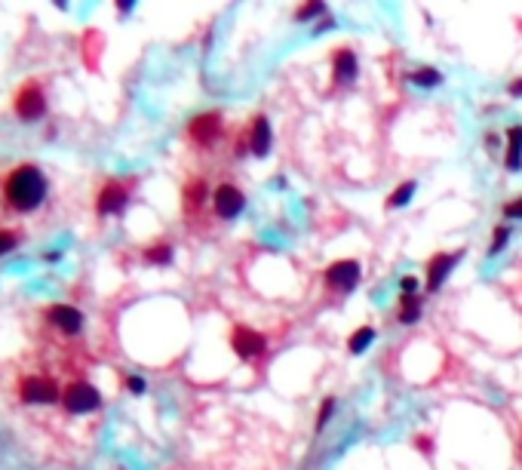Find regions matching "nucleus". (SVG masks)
<instances>
[{
  "mask_svg": "<svg viewBox=\"0 0 522 470\" xmlns=\"http://www.w3.org/2000/svg\"><path fill=\"white\" fill-rule=\"evenodd\" d=\"M126 200H129L126 184L108 182L105 188H102V194H99V215H114V212H120L123 206H126Z\"/></svg>",
  "mask_w": 522,
  "mask_h": 470,
  "instance_id": "nucleus-10",
  "label": "nucleus"
},
{
  "mask_svg": "<svg viewBox=\"0 0 522 470\" xmlns=\"http://www.w3.org/2000/svg\"><path fill=\"white\" fill-rule=\"evenodd\" d=\"M360 283V265L354 258L350 261H335V265L326 271V286L335 292H350Z\"/></svg>",
  "mask_w": 522,
  "mask_h": 470,
  "instance_id": "nucleus-7",
  "label": "nucleus"
},
{
  "mask_svg": "<svg viewBox=\"0 0 522 470\" xmlns=\"http://www.w3.org/2000/svg\"><path fill=\"white\" fill-rule=\"evenodd\" d=\"M319 13H326V6H323V0H314V3L301 6V10L295 13V15H298V22H307L310 15H319Z\"/></svg>",
  "mask_w": 522,
  "mask_h": 470,
  "instance_id": "nucleus-20",
  "label": "nucleus"
},
{
  "mask_svg": "<svg viewBox=\"0 0 522 470\" xmlns=\"http://www.w3.org/2000/svg\"><path fill=\"white\" fill-rule=\"evenodd\" d=\"M129 388L136 390V394H142V390H145V381H142V379H129Z\"/></svg>",
  "mask_w": 522,
  "mask_h": 470,
  "instance_id": "nucleus-26",
  "label": "nucleus"
},
{
  "mask_svg": "<svg viewBox=\"0 0 522 470\" xmlns=\"http://www.w3.org/2000/svg\"><path fill=\"white\" fill-rule=\"evenodd\" d=\"M13 246H15V234H10V230H0V256L10 252Z\"/></svg>",
  "mask_w": 522,
  "mask_h": 470,
  "instance_id": "nucleus-23",
  "label": "nucleus"
},
{
  "mask_svg": "<svg viewBox=\"0 0 522 470\" xmlns=\"http://www.w3.org/2000/svg\"><path fill=\"white\" fill-rule=\"evenodd\" d=\"M99 403H102V397L87 381H71L61 390V406H65L68 415H89L99 409Z\"/></svg>",
  "mask_w": 522,
  "mask_h": 470,
  "instance_id": "nucleus-2",
  "label": "nucleus"
},
{
  "mask_svg": "<svg viewBox=\"0 0 522 470\" xmlns=\"http://www.w3.org/2000/svg\"><path fill=\"white\" fill-rule=\"evenodd\" d=\"M510 96H522V80H516V83H510Z\"/></svg>",
  "mask_w": 522,
  "mask_h": 470,
  "instance_id": "nucleus-27",
  "label": "nucleus"
},
{
  "mask_svg": "<svg viewBox=\"0 0 522 470\" xmlns=\"http://www.w3.org/2000/svg\"><path fill=\"white\" fill-rule=\"evenodd\" d=\"M249 148L255 157H264L270 148V123L268 117H255L252 120V133H249Z\"/></svg>",
  "mask_w": 522,
  "mask_h": 470,
  "instance_id": "nucleus-12",
  "label": "nucleus"
},
{
  "mask_svg": "<svg viewBox=\"0 0 522 470\" xmlns=\"http://www.w3.org/2000/svg\"><path fill=\"white\" fill-rule=\"evenodd\" d=\"M418 317H421V298L400 295V323H415Z\"/></svg>",
  "mask_w": 522,
  "mask_h": 470,
  "instance_id": "nucleus-15",
  "label": "nucleus"
},
{
  "mask_svg": "<svg viewBox=\"0 0 522 470\" xmlns=\"http://www.w3.org/2000/svg\"><path fill=\"white\" fill-rule=\"evenodd\" d=\"M332 409H335V399H326V406H323V409H319V418H317V430H323V425H326V421H329Z\"/></svg>",
  "mask_w": 522,
  "mask_h": 470,
  "instance_id": "nucleus-22",
  "label": "nucleus"
},
{
  "mask_svg": "<svg viewBox=\"0 0 522 470\" xmlns=\"http://www.w3.org/2000/svg\"><path fill=\"white\" fill-rule=\"evenodd\" d=\"M169 258H173V249L166 243H160L157 249H147V261H154V265H166Z\"/></svg>",
  "mask_w": 522,
  "mask_h": 470,
  "instance_id": "nucleus-19",
  "label": "nucleus"
},
{
  "mask_svg": "<svg viewBox=\"0 0 522 470\" xmlns=\"http://www.w3.org/2000/svg\"><path fill=\"white\" fill-rule=\"evenodd\" d=\"M400 286H403V295H415L418 280H415V277H403V283H400Z\"/></svg>",
  "mask_w": 522,
  "mask_h": 470,
  "instance_id": "nucleus-25",
  "label": "nucleus"
},
{
  "mask_svg": "<svg viewBox=\"0 0 522 470\" xmlns=\"http://www.w3.org/2000/svg\"><path fill=\"white\" fill-rule=\"evenodd\" d=\"M19 397L25 399L31 406H50L59 399V388L52 384V379H41V375H28V379H22L19 384Z\"/></svg>",
  "mask_w": 522,
  "mask_h": 470,
  "instance_id": "nucleus-4",
  "label": "nucleus"
},
{
  "mask_svg": "<svg viewBox=\"0 0 522 470\" xmlns=\"http://www.w3.org/2000/svg\"><path fill=\"white\" fill-rule=\"evenodd\" d=\"M461 252H451V256H436L430 265H427V292H436L442 286V280L449 277V271L458 265Z\"/></svg>",
  "mask_w": 522,
  "mask_h": 470,
  "instance_id": "nucleus-11",
  "label": "nucleus"
},
{
  "mask_svg": "<svg viewBox=\"0 0 522 470\" xmlns=\"http://www.w3.org/2000/svg\"><path fill=\"white\" fill-rule=\"evenodd\" d=\"M519 452H522V443H519Z\"/></svg>",
  "mask_w": 522,
  "mask_h": 470,
  "instance_id": "nucleus-28",
  "label": "nucleus"
},
{
  "mask_svg": "<svg viewBox=\"0 0 522 470\" xmlns=\"http://www.w3.org/2000/svg\"><path fill=\"white\" fill-rule=\"evenodd\" d=\"M188 135L200 145V148H212V145L218 142V135H222V114L212 111V114L194 117L191 126H188Z\"/></svg>",
  "mask_w": 522,
  "mask_h": 470,
  "instance_id": "nucleus-5",
  "label": "nucleus"
},
{
  "mask_svg": "<svg viewBox=\"0 0 522 470\" xmlns=\"http://www.w3.org/2000/svg\"><path fill=\"white\" fill-rule=\"evenodd\" d=\"M43 92L37 83H28L25 89L15 96V114H19L22 120H37L43 114Z\"/></svg>",
  "mask_w": 522,
  "mask_h": 470,
  "instance_id": "nucleus-8",
  "label": "nucleus"
},
{
  "mask_svg": "<svg viewBox=\"0 0 522 470\" xmlns=\"http://www.w3.org/2000/svg\"><path fill=\"white\" fill-rule=\"evenodd\" d=\"M412 194H415V182H406V184H400V188H396L393 194H391V200H387V206H406Z\"/></svg>",
  "mask_w": 522,
  "mask_h": 470,
  "instance_id": "nucleus-17",
  "label": "nucleus"
},
{
  "mask_svg": "<svg viewBox=\"0 0 522 470\" xmlns=\"http://www.w3.org/2000/svg\"><path fill=\"white\" fill-rule=\"evenodd\" d=\"M212 210H215V215H218L222 221L237 219V215L246 210L243 191H240L237 184H231V182H222V184H218V188L212 191Z\"/></svg>",
  "mask_w": 522,
  "mask_h": 470,
  "instance_id": "nucleus-3",
  "label": "nucleus"
},
{
  "mask_svg": "<svg viewBox=\"0 0 522 470\" xmlns=\"http://www.w3.org/2000/svg\"><path fill=\"white\" fill-rule=\"evenodd\" d=\"M504 215H507V219H522V197L504 206Z\"/></svg>",
  "mask_w": 522,
  "mask_h": 470,
  "instance_id": "nucleus-24",
  "label": "nucleus"
},
{
  "mask_svg": "<svg viewBox=\"0 0 522 470\" xmlns=\"http://www.w3.org/2000/svg\"><path fill=\"white\" fill-rule=\"evenodd\" d=\"M3 197L15 212H31L43 203L46 197V179L37 166H19L10 172L3 184Z\"/></svg>",
  "mask_w": 522,
  "mask_h": 470,
  "instance_id": "nucleus-1",
  "label": "nucleus"
},
{
  "mask_svg": "<svg viewBox=\"0 0 522 470\" xmlns=\"http://www.w3.org/2000/svg\"><path fill=\"white\" fill-rule=\"evenodd\" d=\"M507 237H510V230H507V228H498V230H495V237H492V252H501V249H504V243H507Z\"/></svg>",
  "mask_w": 522,
  "mask_h": 470,
  "instance_id": "nucleus-21",
  "label": "nucleus"
},
{
  "mask_svg": "<svg viewBox=\"0 0 522 470\" xmlns=\"http://www.w3.org/2000/svg\"><path fill=\"white\" fill-rule=\"evenodd\" d=\"M332 71H335V80L338 83H350L356 77V56L350 50H338L335 52V61H332Z\"/></svg>",
  "mask_w": 522,
  "mask_h": 470,
  "instance_id": "nucleus-13",
  "label": "nucleus"
},
{
  "mask_svg": "<svg viewBox=\"0 0 522 470\" xmlns=\"http://www.w3.org/2000/svg\"><path fill=\"white\" fill-rule=\"evenodd\" d=\"M412 80L421 83V87H436L442 77H440V71H433V68H424V71H415V74H412Z\"/></svg>",
  "mask_w": 522,
  "mask_h": 470,
  "instance_id": "nucleus-18",
  "label": "nucleus"
},
{
  "mask_svg": "<svg viewBox=\"0 0 522 470\" xmlns=\"http://www.w3.org/2000/svg\"><path fill=\"white\" fill-rule=\"evenodd\" d=\"M50 323L59 329L61 335H77L83 329V314L77 311V307L71 304H56V307H50Z\"/></svg>",
  "mask_w": 522,
  "mask_h": 470,
  "instance_id": "nucleus-9",
  "label": "nucleus"
},
{
  "mask_svg": "<svg viewBox=\"0 0 522 470\" xmlns=\"http://www.w3.org/2000/svg\"><path fill=\"white\" fill-rule=\"evenodd\" d=\"M231 344L233 351H237L240 360H259L264 351H268V342H264V335H259L255 329H246V326H237L231 335Z\"/></svg>",
  "mask_w": 522,
  "mask_h": 470,
  "instance_id": "nucleus-6",
  "label": "nucleus"
},
{
  "mask_svg": "<svg viewBox=\"0 0 522 470\" xmlns=\"http://www.w3.org/2000/svg\"><path fill=\"white\" fill-rule=\"evenodd\" d=\"M507 169L510 172L522 169V126L507 129Z\"/></svg>",
  "mask_w": 522,
  "mask_h": 470,
  "instance_id": "nucleus-14",
  "label": "nucleus"
},
{
  "mask_svg": "<svg viewBox=\"0 0 522 470\" xmlns=\"http://www.w3.org/2000/svg\"><path fill=\"white\" fill-rule=\"evenodd\" d=\"M372 338H375V329L372 326H363V329H356L354 335H350V342H347V348L350 353H363L365 348L372 344Z\"/></svg>",
  "mask_w": 522,
  "mask_h": 470,
  "instance_id": "nucleus-16",
  "label": "nucleus"
}]
</instances>
